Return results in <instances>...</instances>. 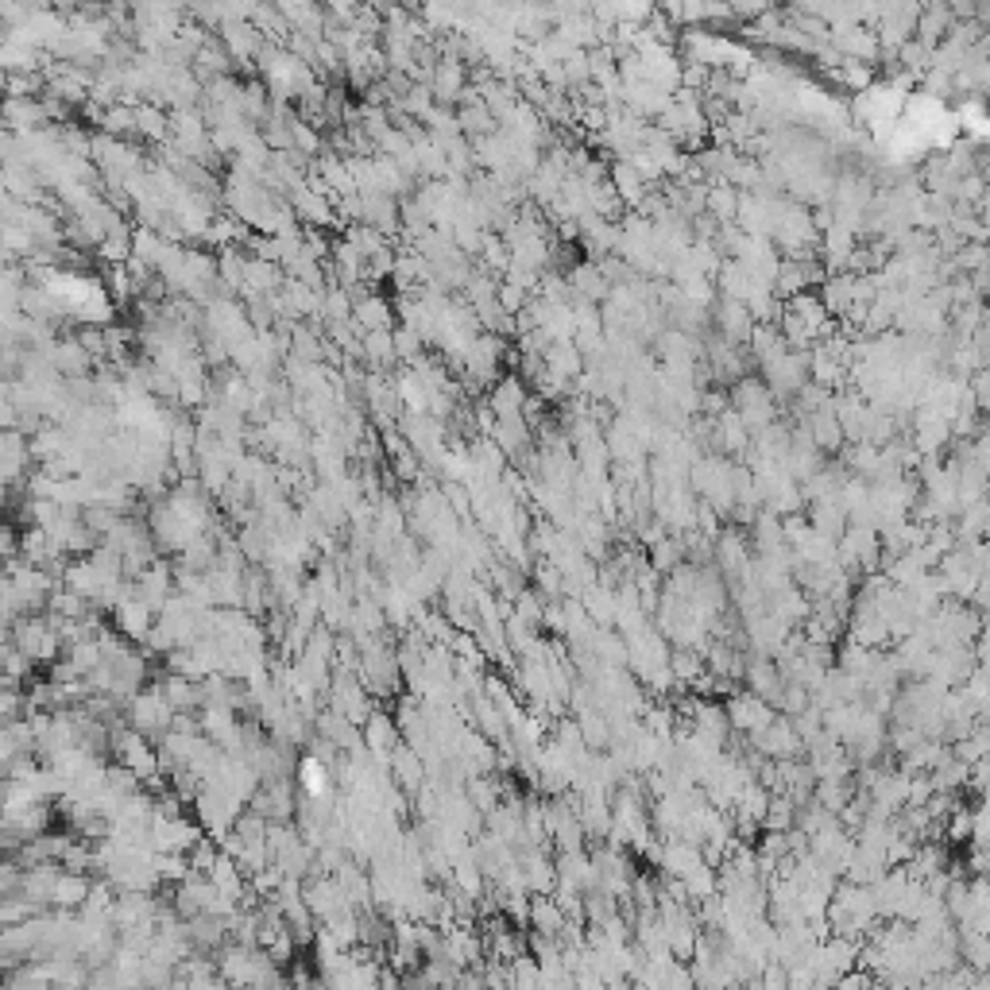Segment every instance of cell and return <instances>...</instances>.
<instances>
[{"label": "cell", "instance_id": "cell-1", "mask_svg": "<svg viewBox=\"0 0 990 990\" xmlns=\"http://www.w3.org/2000/svg\"><path fill=\"white\" fill-rule=\"evenodd\" d=\"M724 716H728L731 731H743V735H758V731H766L774 724V708L751 697V693H743V689L731 693V700L724 704Z\"/></svg>", "mask_w": 990, "mask_h": 990}, {"label": "cell", "instance_id": "cell-2", "mask_svg": "<svg viewBox=\"0 0 990 990\" xmlns=\"http://www.w3.org/2000/svg\"><path fill=\"white\" fill-rule=\"evenodd\" d=\"M526 925L534 932H542V936H557V932L565 929V913H561V905L554 902V894H538V898L530 902Z\"/></svg>", "mask_w": 990, "mask_h": 990}, {"label": "cell", "instance_id": "cell-3", "mask_svg": "<svg viewBox=\"0 0 990 990\" xmlns=\"http://www.w3.org/2000/svg\"><path fill=\"white\" fill-rule=\"evenodd\" d=\"M507 987L511 990H542V967H538V960H530V952H523L519 960L507 963Z\"/></svg>", "mask_w": 990, "mask_h": 990}]
</instances>
